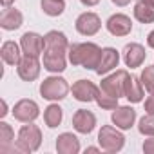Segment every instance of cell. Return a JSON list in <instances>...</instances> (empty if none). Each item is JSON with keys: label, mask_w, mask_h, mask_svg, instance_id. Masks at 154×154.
Returning <instances> with one entry per match:
<instances>
[{"label": "cell", "mask_w": 154, "mask_h": 154, "mask_svg": "<svg viewBox=\"0 0 154 154\" xmlns=\"http://www.w3.org/2000/svg\"><path fill=\"white\" fill-rule=\"evenodd\" d=\"M45 49H44V69L49 72H62L67 65L65 53L69 49L67 36L62 31H49L45 36Z\"/></svg>", "instance_id": "1"}, {"label": "cell", "mask_w": 154, "mask_h": 154, "mask_svg": "<svg viewBox=\"0 0 154 154\" xmlns=\"http://www.w3.org/2000/svg\"><path fill=\"white\" fill-rule=\"evenodd\" d=\"M100 56H102V49L93 42L71 44L67 49L69 62L72 65H82L85 69H96L100 63Z\"/></svg>", "instance_id": "2"}, {"label": "cell", "mask_w": 154, "mask_h": 154, "mask_svg": "<svg viewBox=\"0 0 154 154\" xmlns=\"http://www.w3.org/2000/svg\"><path fill=\"white\" fill-rule=\"evenodd\" d=\"M42 143V131L31 122L18 131L17 152H35Z\"/></svg>", "instance_id": "3"}, {"label": "cell", "mask_w": 154, "mask_h": 154, "mask_svg": "<svg viewBox=\"0 0 154 154\" xmlns=\"http://www.w3.org/2000/svg\"><path fill=\"white\" fill-rule=\"evenodd\" d=\"M69 93V84L60 76H49L40 85V94L45 100H63Z\"/></svg>", "instance_id": "4"}, {"label": "cell", "mask_w": 154, "mask_h": 154, "mask_svg": "<svg viewBox=\"0 0 154 154\" xmlns=\"http://www.w3.org/2000/svg\"><path fill=\"white\" fill-rule=\"evenodd\" d=\"M98 141H100V147L107 152H118L123 149L125 145V138L120 131H116L112 125H103L100 129V134H98Z\"/></svg>", "instance_id": "5"}, {"label": "cell", "mask_w": 154, "mask_h": 154, "mask_svg": "<svg viewBox=\"0 0 154 154\" xmlns=\"http://www.w3.org/2000/svg\"><path fill=\"white\" fill-rule=\"evenodd\" d=\"M127 78H129V72H127L125 69H120V71L112 72L111 76H107V78L102 80L100 89H103V91H107L109 94L120 98V96H123V89H125Z\"/></svg>", "instance_id": "6"}, {"label": "cell", "mask_w": 154, "mask_h": 154, "mask_svg": "<svg viewBox=\"0 0 154 154\" xmlns=\"http://www.w3.org/2000/svg\"><path fill=\"white\" fill-rule=\"evenodd\" d=\"M76 31H78L80 35H84V36H93V35H96L98 31H100V27H102V20H100V17L96 15V13H91V11H87V13H82L78 18H76Z\"/></svg>", "instance_id": "7"}, {"label": "cell", "mask_w": 154, "mask_h": 154, "mask_svg": "<svg viewBox=\"0 0 154 154\" xmlns=\"http://www.w3.org/2000/svg\"><path fill=\"white\" fill-rule=\"evenodd\" d=\"M20 47H22L24 54L38 58L44 53V49H45V40L38 33H24L22 40H20Z\"/></svg>", "instance_id": "8"}, {"label": "cell", "mask_w": 154, "mask_h": 154, "mask_svg": "<svg viewBox=\"0 0 154 154\" xmlns=\"http://www.w3.org/2000/svg\"><path fill=\"white\" fill-rule=\"evenodd\" d=\"M40 114V109L36 105V102L33 100H20L15 103L13 107V116L15 120L18 122H24V123H29V122H35Z\"/></svg>", "instance_id": "9"}, {"label": "cell", "mask_w": 154, "mask_h": 154, "mask_svg": "<svg viewBox=\"0 0 154 154\" xmlns=\"http://www.w3.org/2000/svg\"><path fill=\"white\" fill-rule=\"evenodd\" d=\"M72 127L80 134H91L96 127V116L87 109H78L72 114Z\"/></svg>", "instance_id": "10"}, {"label": "cell", "mask_w": 154, "mask_h": 154, "mask_svg": "<svg viewBox=\"0 0 154 154\" xmlns=\"http://www.w3.org/2000/svg\"><path fill=\"white\" fill-rule=\"evenodd\" d=\"M17 71H18V76L24 82H33L40 74V62H38L36 56H27L26 54L20 60V63L17 65Z\"/></svg>", "instance_id": "11"}, {"label": "cell", "mask_w": 154, "mask_h": 154, "mask_svg": "<svg viewBox=\"0 0 154 154\" xmlns=\"http://www.w3.org/2000/svg\"><path fill=\"white\" fill-rule=\"evenodd\" d=\"M107 31L114 36H127L131 31H132V22L127 15H122V13H116L112 15L109 20H107Z\"/></svg>", "instance_id": "12"}, {"label": "cell", "mask_w": 154, "mask_h": 154, "mask_svg": "<svg viewBox=\"0 0 154 154\" xmlns=\"http://www.w3.org/2000/svg\"><path fill=\"white\" fill-rule=\"evenodd\" d=\"M98 89L100 87H96L91 80H78L76 84H72V87H71L72 96L78 102H93V100H96Z\"/></svg>", "instance_id": "13"}, {"label": "cell", "mask_w": 154, "mask_h": 154, "mask_svg": "<svg viewBox=\"0 0 154 154\" xmlns=\"http://www.w3.org/2000/svg\"><path fill=\"white\" fill-rule=\"evenodd\" d=\"M143 60H145V49H143V45L132 42V44H127L123 47V62H125L127 67H131V69L140 67L143 63Z\"/></svg>", "instance_id": "14"}, {"label": "cell", "mask_w": 154, "mask_h": 154, "mask_svg": "<svg viewBox=\"0 0 154 154\" xmlns=\"http://www.w3.org/2000/svg\"><path fill=\"white\" fill-rule=\"evenodd\" d=\"M118 62H120V54H118V51H116L114 47H105V49H102L100 63H98V67L94 69V72L102 76V74L112 71L114 67H118Z\"/></svg>", "instance_id": "15"}, {"label": "cell", "mask_w": 154, "mask_h": 154, "mask_svg": "<svg viewBox=\"0 0 154 154\" xmlns=\"http://www.w3.org/2000/svg\"><path fill=\"white\" fill-rule=\"evenodd\" d=\"M112 123L118 127V129H131L134 125V120H136V111L132 107H116L112 111Z\"/></svg>", "instance_id": "16"}, {"label": "cell", "mask_w": 154, "mask_h": 154, "mask_svg": "<svg viewBox=\"0 0 154 154\" xmlns=\"http://www.w3.org/2000/svg\"><path fill=\"white\" fill-rule=\"evenodd\" d=\"M22 20H24L22 13L9 6V8H4L2 15H0V27L6 31H15L22 26Z\"/></svg>", "instance_id": "17"}, {"label": "cell", "mask_w": 154, "mask_h": 154, "mask_svg": "<svg viewBox=\"0 0 154 154\" xmlns=\"http://www.w3.org/2000/svg\"><path fill=\"white\" fill-rule=\"evenodd\" d=\"M143 84L141 80L138 78V76H131L129 74V78L125 82V89H123V96L131 102V103H138L143 100Z\"/></svg>", "instance_id": "18"}, {"label": "cell", "mask_w": 154, "mask_h": 154, "mask_svg": "<svg viewBox=\"0 0 154 154\" xmlns=\"http://www.w3.org/2000/svg\"><path fill=\"white\" fill-rule=\"evenodd\" d=\"M56 150L60 154H76L80 150V140L72 132H63L56 138Z\"/></svg>", "instance_id": "19"}, {"label": "cell", "mask_w": 154, "mask_h": 154, "mask_svg": "<svg viewBox=\"0 0 154 154\" xmlns=\"http://www.w3.org/2000/svg\"><path fill=\"white\" fill-rule=\"evenodd\" d=\"M15 132L11 129L9 123L0 122V152L8 154V152H17V145H15Z\"/></svg>", "instance_id": "20"}, {"label": "cell", "mask_w": 154, "mask_h": 154, "mask_svg": "<svg viewBox=\"0 0 154 154\" xmlns=\"http://www.w3.org/2000/svg\"><path fill=\"white\" fill-rule=\"evenodd\" d=\"M0 54H2V60L9 65H18L20 60H22V53H20V47L18 44L15 42H4L2 44V49H0Z\"/></svg>", "instance_id": "21"}, {"label": "cell", "mask_w": 154, "mask_h": 154, "mask_svg": "<svg viewBox=\"0 0 154 154\" xmlns=\"http://www.w3.org/2000/svg\"><path fill=\"white\" fill-rule=\"evenodd\" d=\"M134 18L141 24H152L154 22V6L145 2V0H140L134 6Z\"/></svg>", "instance_id": "22"}, {"label": "cell", "mask_w": 154, "mask_h": 154, "mask_svg": "<svg viewBox=\"0 0 154 154\" xmlns=\"http://www.w3.org/2000/svg\"><path fill=\"white\" fill-rule=\"evenodd\" d=\"M62 118H63V111H62V107L56 105V103H51V105L44 111V122H45V125H47L49 129L58 127V125L62 123Z\"/></svg>", "instance_id": "23"}, {"label": "cell", "mask_w": 154, "mask_h": 154, "mask_svg": "<svg viewBox=\"0 0 154 154\" xmlns=\"http://www.w3.org/2000/svg\"><path fill=\"white\" fill-rule=\"evenodd\" d=\"M40 4L47 17H60L65 9V0H42Z\"/></svg>", "instance_id": "24"}, {"label": "cell", "mask_w": 154, "mask_h": 154, "mask_svg": "<svg viewBox=\"0 0 154 154\" xmlns=\"http://www.w3.org/2000/svg\"><path fill=\"white\" fill-rule=\"evenodd\" d=\"M96 103L102 107V109H109V111H114L118 107V98L109 94L107 91L103 89H98V94H96Z\"/></svg>", "instance_id": "25"}, {"label": "cell", "mask_w": 154, "mask_h": 154, "mask_svg": "<svg viewBox=\"0 0 154 154\" xmlns=\"http://www.w3.org/2000/svg\"><path fill=\"white\" fill-rule=\"evenodd\" d=\"M140 80L143 84V87L149 91V93H154V65H149L141 71V76Z\"/></svg>", "instance_id": "26"}, {"label": "cell", "mask_w": 154, "mask_h": 154, "mask_svg": "<svg viewBox=\"0 0 154 154\" xmlns=\"http://www.w3.org/2000/svg\"><path fill=\"white\" fill-rule=\"evenodd\" d=\"M138 129H140V132L143 136H152L154 138V114H145L140 120Z\"/></svg>", "instance_id": "27"}, {"label": "cell", "mask_w": 154, "mask_h": 154, "mask_svg": "<svg viewBox=\"0 0 154 154\" xmlns=\"http://www.w3.org/2000/svg\"><path fill=\"white\" fill-rule=\"evenodd\" d=\"M145 112L147 114H154V93H150V96L145 100Z\"/></svg>", "instance_id": "28"}, {"label": "cell", "mask_w": 154, "mask_h": 154, "mask_svg": "<svg viewBox=\"0 0 154 154\" xmlns=\"http://www.w3.org/2000/svg\"><path fill=\"white\" fill-rule=\"evenodd\" d=\"M143 150L147 154H154V140H152V136H150V140H145L143 141Z\"/></svg>", "instance_id": "29"}, {"label": "cell", "mask_w": 154, "mask_h": 154, "mask_svg": "<svg viewBox=\"0 0 154 154\" xmlns=\"http://www.w3.org/2000/svg\"><path fill=\"white\" fill-rule=\"evenodd\" d=\"M80 2L84 4V6H87V8H93V6H96L100 0H80Z\"/></svg>", "instance_id": "30"}, {"label": "cell", "mask_w": 154, "mask_h": 154, "mask_svg": "<svg viewBox=\"0 0 154 154\" xmlns=\"http://www.w3.org/2000/svg\"><path fill=\"white\" fill-rule=\"evenodd\" d=\"M147 44H149V47H152V49H154V31H150V33H149V36H147Z\"/></svg>", "instance_id": "31"}, {"label": "cell", "mask_w": 154, "mask_h": 154, "mask_svg": "<svg viewBox=\"0 0 154 154\" xmlns=\"http://www.w3.org/2000/svg\"><path fill=\"white\" fill-rule=\"evenodd\" d=\"M131 2V0H112V4H116V6H120V8H123V6H127Z\"/></svg>", "instance_id": "32"}, {"label": "cell", "mask_w": 154, "mask_h": 154, "mask_svg": "<svg viewBox=\"0 0 154 154\" xmlns=\"http://www.w3.org/2000/svg\"><path fill=\"white\" fill-rule=\"evenodd\" d=\"M8 114V105H6V102H2V111H0V116H6Z\"/></svg>", "instance_id": "33"}, {"label": "cell", "mask_w": 154, "mask_h": 154, "mask_svg": "<svg viewBox=\"0 0 154 154\" xmlns=\"http://www.w3.org/2000/svg\"><path fill=\"white\" fill-rule=\"evenodd\" d=\"M13 2H15V0H2V6H4V8H9Z\"/></svg>", "instance_id": "34"}, {"label": "cell", "mask_w": 154, "mask_h": 154, "mask_svg": "<svg viewBox=\"0 0 154 154\" xmlns=\"http://www.w3.org/2000/svg\"><path fill=\"white\" fill-rule=\"evenodd\" d=\"M85 152H98V149H96V147H89Z\"/></svg>", "instance_id": "35"}, {"label": "cell", "mask_w": 154, "mask_h": 154, "mask_svg": "<svg viewBox=\"0 0 154 154\" xmlns=\"http://www.w3.org/2000/svg\"><path fill=\"white\" fill-rule=\"evenodd\" d=\"M145 2H149V4H152V6H154V0H145Z\"/></svg>", "instance_id": "36"}]
</instances>
